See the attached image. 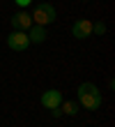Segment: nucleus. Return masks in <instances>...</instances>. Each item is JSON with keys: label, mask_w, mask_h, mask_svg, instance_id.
Listing matches in <instances>:
<instances>
[{"label": "nucleus", "mask_w": 115, "mask_h": 127, "mask_svg": "<svg viewBox=\"0 0 115 127\" xmlns=\"http://www.w3.org/2000/svg\"><path fill=\"white\" fill-rule=\"evenodd\" d=\"M14 2H16L19 7H30V5H32V0H14Z\"/></svg>", "instance_id": "nucleus-10"}, {"label": "nucleus", "mask_w": 115, "mask_h": 127, "mask_svg": "<svg viewBox=\"0 0 115 127\" xmlns=\"http://www.w3.org/2000/svg\"><path fill=\"white\" fill-rule=\"evenodd\" d=\"M12 26L16 28V30H30L32 28V19H30V14L28 12H19V14H14L12 16Z\"/></svg>", "instance_id": "nucleus-6"}, {"label": "nucleus", "mask_w": 115, "mask_h": 127, "mask_svg": "<svg viewBox=\"0 0 115 127\" xmlns=\"http://www.w3.org/2000/svg\"><path fill=\"white\" fill-rule=\"evenodd\" d=\"M42 104L46 109H60V104H62V93L60 90H55V88H53V90H46L44 95H42Z\"/></svg>", "instance_id": "nucleus-5"}, {"label": "nucleus", "mask_w": 115, "mask_h": 127, "mask_svg": "<svg viewBox=\"0 0 115 127\" xmlns=\"http://www.w3.org/2000/svg\"><path fill=\"white\" fill-rule=\"evenodd\" d=\"M60 106H62V111L67 116H76V113H78V104H76V102H65V104H60Z\"/></svg>", "instance_id": "nucleus-8"}, {"label": "nucleus", "mask_w": 115, "mask_h": 127, "mask_svg": "<svg viewBox=\"0 0 115 127\" xmlns=\"http://www.w3.org/2000/svg\"><path fill=\"white\" fill-rule=\"evenodd\" d=\"M7 46L12 51H25L30 46V39H28V32L25 30H14L7 37Z\"/></svg>", "instance_id": "nucleus-3"}, {"label": "nucleus", "mask_w": 115, "mask_h": 127, "mask_svg": "<svg viewBox=\"0 0 115 127\" xmlns=\"http://www.w3.org/2000/svg\"><path fill=\"white\" fill-rule=\"evenodd\" d=\"M28 39L30 44H42L46 39V26H32L28 30Z\"/></svg>", "instance_id": "nucleus-7"}, {"label": "nucleus", "mask_w": 115, "mask_h": 127, "mask_svg": "<svg viewBox=\"0 0 115 127\" xmlns=\"http://www.w3.org/2000/svg\"><path fill=\"white\" fill-rule=\"evenodd\" d=\"M101 90L94 83H81L78 86V104H83V109L97 111L101 109Z\"/></svg>", "instance_id": "nucleus-1"}, {"label": "nucleus", "mask_w": 115, "mask_h": 127, "mask_svg": "<svg viewBox=\"0 0 115 127\" xmlns=\"http://www.w3.org/2000/svg\"><path fill=\"white\" fill-rule=\"evenodd\" d=\"M92 32H94V35H104V32H106V23H104V21L92 23Z\"/></svg>", "instance_id": "nucleus-9"}, {"label": "nucleus", "mask_w": 115, "mask_h": 127, "mask_svg": "<svg viewBox=\"0 0 115 127\" xmlns=\"http://www.w3.org/2000/svg\"><path fill=\"white\" fill-rule=\"evenodd\" d=\"M71 35L76 37V39H85V37H90L92 35V21L90 19H78L71 26Z\"/></svg>", "instance_id": "nucleus-4"}, {"label": "nucleus", "mask_w": 115, "mask_h": 127, "mask_svg": "<svg viewBox=\"0 0 115 127\" xmlns=\"http://www.w3.org/2000/svg\"><path fill=\"white\" fill-rule=\"evenodd\" d=\"M83 2H88V0H83Z\"/></svg>", "instance_id": "nucleus-11"}, {"label": "nucleus", "mask_w": 115, "mask_h": 127, "mask_svg": "<svg viewBox=\"0 0 115 127\" xmlns=\"http://www.w3.org/2000/svg\"><path fill=\"white\" fill-rule=\"evenodd\" d=\"M30 19H32L35 26H48L55 21V7L48 2H37L35 9L30 12Z\"/></svg>", "instance_id": "nucleus-2"}]
</instances>
